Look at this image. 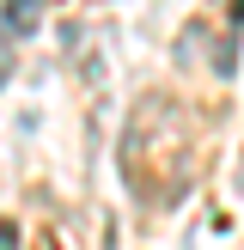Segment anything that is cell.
<instances>
[{
    "mask_svg": "<svg viewBox=\"0 0 244 250\" xmlns=\"http://www.w3.org/2000/svg\"><path fill=\"white\" fill-rule=\"evenodd\" d=\"M43 12H49V0H6V6H0V24H6L12 37H31L37 24H43Z\"/></svg>",
    "mask_w": 244,
    "mask_h": 250,
    "instance_id": "obj_1",
    "label": "cell"
},
{
    "mask_svg": "<svg viewBox=\"0 0 244 250\" xmlns=\"http://www.w3.org/2000/svg\"><path fill=\"white\" fill-rule=\"evenodd\" d=\"M202 31H207V24H189V31H183V43H177V61H195V55H202Z\"/></svg>",
    "mask_w": 244,
    "mask_h": 250,
    "instance_id": "obj_2",
    "label": "cell"
},
{
    "mask_svg": "<svg viewBox=\"0 0 244 250\" xmlns=\"http://www.w3.org/2000/svg\"><path fill=\"white\" fill-rule=\"evenodd\" d=\"M12 61H19V55H12V31H6V24H0V85L12 80Z\"/></svg>",
    "mask_w": 244,
    "mask_h": 250,
    "instance_id": "obj_3",
    "label": "cell"
},
{
    "mask_svg": "<svg viewBox=\"0 0 244 250\" xmlns=\"http://www.w3.org/2000/svg\"><path fill=\"white\" fill-rule=\"evenodd\" d=\"M0 250H19V226L12 220H0Z\"/></svg>",
    "mask_w": 244,
    "mask_h": 250,
    "instance_id": "obj_4",
    "label": "cell"
}]
</instances>
